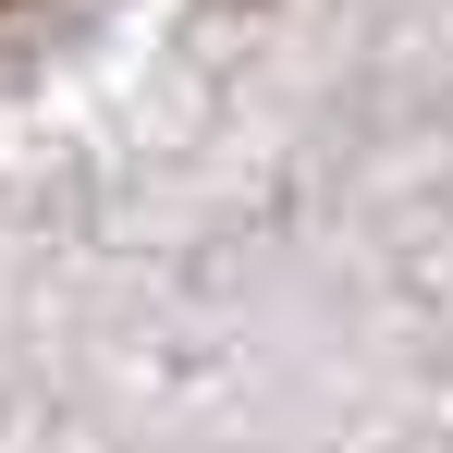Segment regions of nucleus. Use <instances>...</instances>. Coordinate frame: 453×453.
Returning a JSON list of instances; mask_svg holds the SVG:
<instances>
[{
    "instance_id": "1",
    "label": "nucleus",
    "mask_w": 453,
    "mask_h": 453,
    "mask_svg": "<svg viewBox=\"0 0 453 453\" xmlns=\"http://www.w3.org/2000/svg\"><path fill=\"white\" fill-rule=\"evenodd\" d=\"M25 12H37V0H0V37H12V25H25Z\"/></svg>"
}]
</instances>
